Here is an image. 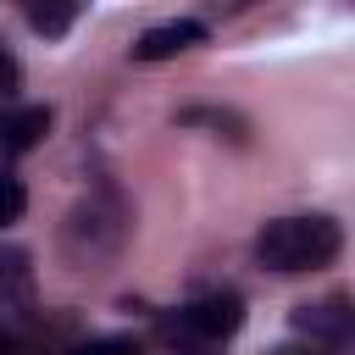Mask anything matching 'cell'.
I'll use <instances>...</instances> for the list:
<instances>
[{"instance_id":"7","label":"cell","mask_w":355,"mask_h":355,"mask_svg":"<svg viewBox=\"0 0 355 355\" xmlns=\"http://www.w3.org/2000/svg\"><path fill=\"white\" fill-rule=\"evenodd\" d=\"M22 205H28L22 178H17V172H0V222H17V216H22Z\"/></svg>"},{"instance_id":"10","label":"cell","mask_w":355,"mask_h":355,"mask_svg":"<svg viewBox=\"0 0 355 355\" xmlns=\"http://www.w3.org/2000/svg\"><path fill=\"white\" fill-rule=\"evenodd\" d=\"M17 83H22V67H17V55L0 44V100H6V94H17Z\"/></svg>"},{"instance_id":"2","label":"cell","mask_w":355,"mask_h":355,"mask_svg":"<svg viewBox=\"0 0 355 355\" xmlns=\"http://www.w3.org/2000/svg\"><path fill=\"white\" fill-rule=\"evenodd\" d=\"M239 322H244V300H239L233 288H211V294L189 300V305L166 322V338H172V349H183V355H211L222 338L239 333Z\"/></svg>"},{"instance_id":"6","label":"cell","mask_w":355,"mask_h":355,"mask_svg":"<svg viewBox=\"0 0 355 355\" xmlns=\"http://www.w3.org/2000/svg\"><path fill=\"white\" fill-rule=\"evenodd\" d=\"M28 294H33V266H28V255H22V250H0V311L28 305Z\"/></svg>"},{"instance_id":"9","label":"cell","mask_w":355,"mask_h":355,"mask_svg":"<svg viewBox=\"0 0 355 355\" xmlns=\"http://www.w3.org/2000/svg\"><path fill=\"white\" fill-rule=\"evenodd\" d=\"M72 355H139L128 338H89V344H78Z\"/></svg>"},{"instance_id":"4","label":"cell","mask_w":355,"mask_h":355,"mask_svg":"<svg viewBox=\"0 0 355 355\" xmlns=\"http://www.w3.org/2000/svg\"><path fill=\"white\" fill-rule=\"evenodd\" d=\"M200 39H205V22H194V17L161 22V28L139 33V44H133V61H166V55H183L189 44H200Z\"/></svg>"},{"instance_id":"5","label":"cell","mask_w":355,"mask_h":355,"mask_svg":"<svg viewBox=\"0 0 355 355\" xmlns=\"http://www.w3.org/2000/svg\"><path fill=\"white\" fill-rule=\"evenodd\" d=\"M44 133H50V105H17V111L0 116V150H6V155L33 150Z\"/></svg>"},{"instance_id":"3","label":"cell","mask_w":355,"mask_h":355,"mask_svg":"<svg viewBox=\"0 0 355 355\" xmlns=\"http://www.w3.org/2000/svg\"><path fill=\"white\" fill-rule=\"evenodd\" d=\"M294 327L322 349V355H338L344 344H349V311H344V300H327V305H300L294 311Z\"/></svg>"},{"instance_id":"1","label":"cell","mask_w":355,"mask_h":355,"mask_svg":"<svg viewBox=\"0 0 355 355\" xmlns=\"http://www.w3.org/2000/svg\"><path fill=\"white\" fill-rule=\"evenodd\" d=\"M338 244L344 239H338L333 216H277V222L261 227L255 255L272 272H316V266H327L338 255Z\"/></svg>"},{"instance_id":"8","label":"cell","mask_w":355,"mask_h":355,"mask_svg":"<svg viewBox=\"0 0 355 355\" xmlns=\"http://www.w3.org/2000/svg\"><path fill=\"white\" fill-rule=\"evenodd\" d=\"M72 17H78L72 6H33V11H28V22H33L39 33H67V28H72Z\"/></svg>"}]
</instances>
